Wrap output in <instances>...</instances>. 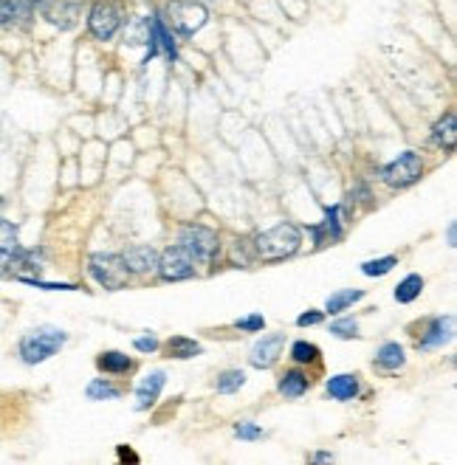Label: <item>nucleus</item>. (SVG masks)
I'll use <instances>...</instances> for the list:
<instances>
[{"instance_id": "nucleus-24", "label": "nucleus", "mask_w": 457, "mask_h": 465, "mask_svg": "<svg viewBox=\"0 0 457 465\" xmlns=\"http://www.w3.org/2000/svg\"><path fill=\"white\" fill-rule=\"evenodd\" d=\"M167 353H170V358H195V355H201V344L195 341V339H187V336H173L170 341H167Z\"/></svg>"}, {"instance_id": "nucleus-3", "label": "nucleus", "mask_w": 457, "mask_h": 465, "mask_svg": "<svg viewBox=\"0 0 457 465\" xmlns=\"http://www.w3.org/2000/svg\"><path fill=\"white\" fill-rule=\"evenodd\" d=\"M207 20H209V11L195 0H173L167 6V25L184 37H192L195 31H201Z\"/></svg>"}, {"instance_id": "nucleus-7", "label": "nucleus", "mask_w": 457, "mask_h": 465, "mask_svg": "<svg viewBox=\"0 0 457 465\" xmlns=\"http://www.w3.org/2000/svg\"><path fill=\"white\" fill-rule=\"evenodd\" d=\"M178 242L195 257V262H209L218 254V245H221L218 232H212L207 226H184Z\"/></svg>"}, {"instance_id": "nucleus-10", "label": "nucleus", "mask_w": 457, "mask_h": 465, "mask_svg": "<svg viewBox=\"0 0 457 465\" xmlns=\"http://www.w3.org/2000/svg\"><path fill=\"white\" fill-rule=\"evenodd\" d=\"M282 347H285V336H282V333L262 336V339L251 347V355H248L251 367H257V370H268V367H274L277 358H279V353H282Z\"/></svg>"}, {"instance_id": "nucleus-32", "label": "nucleus", "mask_w": 457, "mask_h": 465, "mask_svg": "<svg viewBox=\"0 0 457 465\" xmlns=\"http://www.w3.org/2000/svg\"><path fill=\"white\" fill-rule=\"evenodd\" d=\"M234 435H237L240 440H260V437H262V429L254 426L251 420H243V423L234 426Z\"/></svg>"}, {"instance_id": "nucleus-8", "label": "nucleus", "mask_w": 457, "mask_h": 465, "mask_svg": "<svg viewBox=\"0 0 457 465\" xmlns=\"http://www.w3.org/2000/svg\"><path fill=\"white\" fill-rule=\"evenodd\" d=\"M122 25V11L113 3H96L88 14V28L96 40H110Z\"/></svg>"}, {"instance_id": "nucleus-16", "label": "nucleus", "mask_w": 457, "mask_h": 465, "mask_svg": "<svg viewBox=\"0 0 457 465\" xmlns=\"http://www.w3.org/2000/svg\"><path fill=\"white\" fill-rule=\"evenodd\" d=\"M328 395L333 401H353L359 395V375L353 372H339L328 381Z\"/></svg>"}, {"instance_id": "nucleus-30", "label": "nucleus", "mask_w": 457, "mask_h": 465, "mask_svg": "<svg viewBox=\"0 0 457 465\" xmlns=\"http://www.w3.org/2000/svg\"><path fill=\"white\" fill-rule=\"evenodd\" d=\"M20 282L31 288H42V290H76V285H68V282H42L37 276H23V273H20Z\"/></svg>"}, {"instance_id": "nucleus-21", "label": "nucleus", "mask_w": 457, "mask_h": 465, "mask_svg": "<svg viewBox=\"0 0 457 465\" xmlns=\"http://www.w3.org/2000/svg\"><path fill=\"white\" fill-rule=\"evenodd\" d=\"M96 367H99L102 372H108V375H122V372H127V370L133 367V361H130L125 353L110 350V353H102V355L96 358Z\"/></svg>"}, {"instance_id": "nucleus-9", "label": "nucleus", "mask_w": 457, "mask_h": 465, "mask_svg": "<svg viewBox=\"0 0 457 465\" xmlns=\"http://www.w3.org/2000/svg\"><path fill=\"white\" fill-rule=\"evenodd\" d=\"M147 28H150V37H147V42H150V51H147V59L144 62H150L158 51H164L170 59H175L178 57V45H175V37H173V28L158 17V14H153V17H147Z\"/></svg>"}, {"instance_id": "nucleus-25", "label": "nucleus", "mask_w": 457, "mask_h": 465, "mask_svg": "<svg viewBox=\"0 0 457 465\" xmlns=\"http://www.w3.org/2000/svg\"><path fill=\"white\" fill-rule=\"evenodd\" d=\"M122 392L110 384V381H105V378H93L91 384H88V401H116Z\"/></svg>"}, {"instance_id": "nucleus-22", "label": "nucleus", "mask_w": 457, "mask_h": 465, "mask_svg": "<svg viewBox=\"0 0 457 465\" xmlns=\"http://www.w3.org/2000/svg\"><path fill=\"white\" fill-rule=\"evenodd\" d=\"M311 234H313L316 245H325V234H328L330 240H339V237H342V226H339V206H330L328 215H325V223H322V226H313Z\"/></svg>"}, {"instance_id": "nucleus-6", "label": "nucleus", "mask_w": 457, "mask_h": 465, "mask_svg": "<svg viewBox=\"0 0 457 465\" xmlns=\"http://www.w3.org/2000/svg\"><path fill=\"white\" fill-rule=\"evenodd\" d=\"M158 273L161 279L167 282H181V279H190L195 273V257L178 242V245H170L161 257H158Z\"/></svg>"}, {"instance_id": "nucleus-27", "label": "nucleus", "mask_w": 457, "mask_h": 465, "mask_svg": "<svg viewBox=\"0 0 457 465\" xmlns=\"http://www.w3.org/2000/svg\"><path fill=\"white\" fill-rule=\"evenodd\" d=\"M245 384V372H240V370H226L221 378H218V392L221 395H231V392H237L240 387Z\"/></svg>"}, {"instance_id": "nucleus-17", "label": "nucleus", "mask_w": 457, "mask_h": 465, "mask_svg": "<svg viewBox=\"0 0 457 465\" xmlns=\"http://www.w3.org/2000/svg\"><path fill=\"white\" fill-rule=\"evenodd\" d=\"M457 124H455V113L449 110L438 124H435V130H432V144H438L441 150H455V144H457V130H455Z\"/></svg>"}, {"instance_id": "nucleus-35", "label": "nucleus", "mask_w": 457, "mask_h": 465, "mask_svg": "<svg viewBox=\"0 0 457 465\" xmlns=\"http://www.w3.org/2000/svg\"><path fill=\"white\" fill-rule=\"evenodd\" d=\"M133 347H136L139 353H156V350H158V339H156V336H144V339H136Z\"/></svg>"}, {"instance_id": "nucleus-2", "label": "nucleus", "mask_w": 457, "mask_h": 465, "mask_svg": "<svg viewBox=\"0 0 457 465\" xmlns=\"http://www.w3.org/2000/svg\"><path fill=\"white\" fill-rule=\"evenodd\" d=\"M65 341H68V333L59 330V327H37V330H28L20 339V358L25 364H31V367L34 364H42L51 355H57Z\"/></svg>"}, {"instance_id": "nucleus-34", "label": "nucleus", "mask_w": 457, "mask_h": 465, "mask_svg": "<svg viewBox=\"0 0 457 465\" xmlns=\"http://www.w3.org/2000/svg\"><path fill=\"white\" fill-rule=\"evenodd\" d=\"M322 319H325L322 310H308V313H302V316L296 319V324H299V327H313V324H319Z\"/></svg>"}, {"instance_id": "nucleus-4", "label": "nucleus", "mask_w": 457, "mask_h": 465, "mask_svg": "<svg viewBox=\"0 0 457 465\" xmlns=\"http://www.w3.org/2000/svg\"><path fill=\"white\" fill-rule=\"evenodd\" d=\"M88 271H91V276H93L102 288H108V290H119V288H125L127 279H130V271H127L122 254H91Z\"/></svg>"}, {"instance_id": "nucleus-26", "label": "nucleus", "mask_w": 457, "mask_h": 465, "mask_svg": "<svg viewBox=\"0 0 457 465\" xmlns=\"http://www.w3.org/2000/svg\"><path fill=\"white\" fill-rule=\"evenodd\" d=\"M395 265H398V257H378V259H367V262L361 265V273H364V276H384V273H390Z\"/></svg>"}, {"instance_id": "nucleus-12", "label": "nucleus", "mask_w": 457, "mask_h": 465, "mask_svg": "<svg viewBox=\"0 0 457 465\" xmlns=\"http://www.w3.org/2000/svg\"><path fill=\"white\" fill-rule=\"evenodd\" d=\"M452 336H455V316H438V319L429 322V327H427V333L421 336L418 347H421V350H435V347L449 344Z\"/></svg>"}, {"instance_id": "nucleus-37", "label": "nucleus", "mask_w": 457, "mask_h": 465, "mask_svg": "<svg viewBox=\"0 0 457 465\" xmlns=\"http://www.w3.org/2000/svg\"><path fill=\"white\" fill-rule=\"evenodd\" d=\"M119 460H130V463H139V457H136L130 449H125V446H119Z\"/></svg>"}, {"instance_id": "nucleus-29", "label": "nucleus", "mask_w": 457, "mask_h": 465, "mask_svg": "<svg viewBox=\"0 0 457 465\" xmlns=\"http://www.w3.org/2000/svg\"><path fill=\"white\" fill-rule=\"evenodd\" d=\"M330 333L336 339H356L359 336V324H356V319H339V322L330 324Z\"/></svg>"}, {"instance_id": "nucleus-33", "label": "nucleus", "mask_w": 457, "mask_h": 465, "mask_svg": "<svg viewBox=\"0 0 457 465\" xmlns=\"http://www.w3.org/2000/svg\"><path fill=\"white\" fill-rule=\"evenodd\" d=\"M0 248H11L17 251V229L6 220H0Z\"/></svg>"}, {"instance_id": "nucleus-28", "label": "nucleus", "mask_w": 457, "mask_h": 465, "mask_svg": "<svg viewBox=\"0 0 457 465\" xmlns=\"http://www.w3.org/2000/svg\"><path fill=\"white\" fill-rule=\"evenodd\" d=\"M291 358H294L296 364H311V361L319 358V347L311 344V341H296V344L291 347Z\"/></svg>"}, {"instance_id": "nucleus-18", "label": "nucleus", "mask_w": 457, "mask_h": 465, "mask_svg": "<svg viewBox=\"0 0 457 465\" xmlns=\"http://www.w3.org/2000/svg\"><path fill=\"white\" fill-rule=\"evenodd\" d=\"M376 364H378L381 370H387V372L401 370V367L407 364L404 347H401L398 341H387V344H381V350H378V355H376Z\"/></svg>"}, {"instance_id": "nucleus-20", "label": "nucleus", "mask_w": 457, "mask_h": 465, "mask_svg": "<svg viewBox=\"0 0 457 465\" xmlns=\"http://www.w3.org/2000/svg\"><path fill=\"white\" fill-rule=\"evenodd\" d=\"M359 299H364V290H353V288H347V290H336V293L328 296V302H325V313L336 316V313L347 310L350 305H356Z\"/></svg>"}, {"instance_id": "nucleus-38", "label": "nucleus", "mask_w": 457, "mask_h": 465, "mask_svg": "<svg viewBox=\"0 0 457 465\" xmlns=\"http://www.w3.org/2000/svg\"><path fill=\"white\" fill-rule=\"evenodd\" d=\"M446 237H449V245L455 248V245H457V242H455V240H457V226H455V223L449 226V234H446Z\"/></svg>"}, {"instance_id": "nucleus-15", "label": "nucleus", "mask_w": 457, "mask_h": 465, "mask_svg": "<svg viewBox=\"0 0 457 465\" xmlns=\"http://www.w3.org/2000/svg\"><path fill=\"white\" fill-rule=\"evenodd\" d=\"M37 0H0V25L3 28H14L20 23H25L34 11Z\"/></svg>"}, {"instance_id": "nucleus-13", "label": "nucleus", "mask_w": 457, "mask_h": 465, "mask_svg": "<svg viewBox=\"0 0 457 465\" xmlns=\"http://www.w3.org/2000/svg\"><path fill=\"white\" fill-rule=\"evenodd\" d=\"M164 384H167L164 370H153V372H147V375L141 378V384L136 387V409H139V412L150 409V406L158 401V395H161Z\"/></svg>"}, {"instance_id": "nucleus-14", "label": "nucleus", "mask_w": 457, "mask_h": 465, "mask_svg": "<svg viewBox=\"0 0 457 465\" xmlns=\"http://www.w3.org/2000/svg\"><path fill=\"white\" fill-rule=\"evenodd\" d=\"M122 259L130 273H147V271H156V265H158V254L150 245H133L122 254Z\"/></svg>"}, {"instance_id": "nucleus-1", "label": "nucleus", "mask_w": 457, "mask_h": 465, "mask_svg": "<svg viewBox=\"0 0 457 465\" xmlns=\"http://www.w3.org/2000/svg\"><path fill=\"white\" fill-rule=\"evenodd\" d=\"M302 245V232L294 223H279L268 232L254 237V251L260 259L265 262H277V259H288L299 251Z\"/></svg>"}, {"instance_id": "nucleus-39", "label": "nucleus", "mask_w": 457, "mask_h": 465, "mask_svg": "<svg viewBox=\"0 0 457 465\" xmlns=\"http://www.w3.org/2000/svg\"><path fill=\"white\" fill-rule=\"evenodd\" d=\"M313 460H316V463H328V460H333V454H328V452H319Z\"/></svg>"}, {"instance_id": "nucleus-23", "label": "nucleus", "mask_w": 457, "mask_h": 465, "mask_svg": "<svg viewBox=\"0 0 457 465\" xmlns=\"http://www.w3.org/2000/svg\"><path fill=\"white\" fill-rule=\"evenodd\" d=\"M421 290H424V276H421V273H410V276H404V279L398 282V288H395V302L410 305V302H415V299L421 296Z\"/></svg>"}, {"instance_id": "nucleus-11", "label": "nucleus", "mask_w": 457, "mask_h": 465, "mask_svg": "<svg viewBox=\"0 0 457 465\" xmlns=\"http://www.w3.org/2000/svg\"><path fill=\"white\" fill-rule=\"evenodd\" d=\"M40 8H42V17L54 25H59V28L76 25V17H79V3L76 0H42Z\"/></svg>"}, {"instance_id": "nucleus-36", "label": "nucleus", "mask_w": 457, "mask_h": 465, "mask_svg": "<svg viewBox=\"0 0 457 465\" xmlns=\"http://www.w3.org/2000/svg\"><path fill=\"white\" fill-rule=\"evenodd\" d=\"M14 254L17 251H11V248H0V268H8L11 259H14Z\"/></svg>"}, {"instance_id": "nucleus-5", "label": "nucleus", "mask_w": 457, "mask_h": 465, "mask_svg": "<svg viewBox=\"0 0 457 465\" xmlns=\"http://www.w3.org/2000/svg\"><path fill=\"white\" fill-rule=\"evenodd\" d=\"M421 175H424V158L418 153H412V150L401 153L395 161H390L381 170V181L387 187H393V189H407L415 181H421Z\"/></svg>"}, {"instance_id": "nucleus-19", "label": "nucleus", "mask_w": 457, "mask_h": 465, "mask_svg": "<svg viewBox=\"0 0 457 465\" xmlns=\"http://www.w3.org/2000/svg\"><path fill=\"white\" fill-rule=\"evenodd\" d=\"M308 387H311L308 375L291 370V372H285V375L279 378V387H277V389H279V395H285V398H302V395L308 392Z\"/></svg>"}, {"instance_id": "nucleus-31", "label": "nucleus", "mask_w": 457, "mask_h": 465, "mask_svg": "<svg viewBox=\"0 0 457 465\" xmlns=\"http://www.w3.org/2000/svg\"><path fill=\"white\" fill-rule=\"evenodd\" d=\"M234 327H237V330H245V333H260V330L265 327V319H262L260 313H251V316H245V319H237Z\"/></svg>"}]
</instances>
